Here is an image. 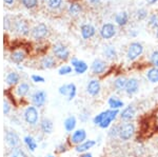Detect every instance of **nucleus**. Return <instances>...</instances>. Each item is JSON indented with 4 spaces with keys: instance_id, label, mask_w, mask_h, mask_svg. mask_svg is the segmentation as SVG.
<instances>
[{
    "instance_id": "09e8293b",
    "label": "nucleus",
    "mask_w": 158,
    "mask_h": 157,
    "mask_svg": "<svg viewBox=\"0 0 158 157\" xmlns=\"http://www.w3.org/2000/svg\"><path fill=\"white\" fill-rule=\"evenodd\" d=\"M44 157H57V156H56V154H47Z\"/></svg>"
},
{
    "instance_id": "423d86ee",
    "label": "nucleus",
    "mask_w": 158,
    "mask_h": 157,
    "mask_svg": "<svg viewBox=\"0 0 158 157\" xmlns=\"http://www.w3.org/2000/svg\"><path fill=\"white\" fill-rule=\"evenodd\" d=\"M119 114L120 111L119 110H112V109H106V116H104L103 120L101 121V123L98 126L99 129L101 130H108V129L113 125L114 121L117 120V118H119Z\"/></svg>"
},
{
    "instance_id": "864d4df0",
    "label": "nucleus",
    "mask_w": 158,
    "mask_h": 157,
    "mask_svg": "<svg viewBox=\"0 0 158 157\" xmlns=\"http://www.w3.org/2000/svg\"><path fill=\"white\" fill-rule=\"evenodd\" d=\"M156 37L158 38V29H157V32H156Z\"/></svg>"
},
{
    "instance_id": "c85d7f7f",
    "label": "nucleus",
    "mask_w": 158,
    "mask_h": 157,
    "mask_svg": "<svg viewBox=\"0 0 158 157\" xmlns=\"http://www.w3.org/2000/svg\"><path fill=\"white\" fill-rule=\"evenodd\" d=\"M103 56L106 57V59L110 60V61L115 60L117 56H118L115 47H113V45H106L103 49Z\"/></svg>"
},
{
    "instance_id": "0eeeda50",
    "label": "nucleus",
    "mask_w": 158,
    "mask_h": 157,
    "mask_svg": "<svg viewBox=\"0 0 158 157\" xmlns=\"http://www.w3.org/2000/svg\"><path fill=\"white\" fill-rule=\"evenodd\" d=\"M88 139V133H86L85 129L79 128L76 129L74 132H72L71 134H69V143L72 147H76L80 143H82L83 141H85Z\"/></svg>"
},
{
    "instance_id": "6e6552de",
    "label": "nucleus",
    "mask_w": 158,
    "mask_h": 157,
    "mask_svg": "<svg viewBox=\"0 0 158 157\" xmlns=\"http://www.w3.org/2000/svg\"><path fill=\"white\" fill-rule=\"evenodd\" d=\"M137 109L133 103L126 105L122 110H120L119 114V119L121 122H133L134 119L136 118Z\"/></svg>"
},
{
    "instance_id": "a878e982",
    "label": "nucleus",
    "mask_w": 158,
    "mask_h": 157,
    "mask_svg": "<svg viewBox=\"0 0 158 157\" xmlns=\"http://www.w3.org/2000/svg\"><path fill=\"white\" fill-rule=\"evenodd\" d=\"M20 75L19 73L15 72V71H11L6 76V83L9 88H15L18 83H20Z\"/></svg>"
},
{
    "instance_id": "5fc2aeb1",
    "label": "nucleus",
    "mask_w": 158,
    "mask_h": 157,
    "mask_svg": "<svg viewBox=\"0 0 158 157\" xmlns=\"http://www.w3.org/2000/svg\"><path fill=\"white\" fill-rule=\"evenodd\" d=\"M43 1H47V0H43Z\"/></svg>"
},
{
    "instance_id": "603ef678",
    "label": "nucleus",
    "mask_w": 158,
    "mask_h": 157,
    "mask_svg": "<svg viewBox=\"0 0 158 157\" xmlns=\"http://www.w3.org/2000/svg\"><path fill=\"white\" fill-rule=\"evenodd\" d=\"M156 117H157V120H158V110H157V112H156Z\"/></svg>"
},
{
    "instance_id": "6ab92c4d",
    "label": "nucleus",
    "mask_w": 158,
    "mask_h": 157,
    "mask_svg": "<svg viewBox=\"0 0 158 157\" xmlns=\"http://www.w3.org/2000/svg\"><path fill=\"white\" fill-rule=\"evenodd\" d=\"M22 141H23V145L27 148V150L30 152V153H35L36 150L38 149V143L37 139L35 138V136H33L32 134H27V135L23 136L22 138Z\"/></svg>"
},
{
    "instance_id": "f3484780",
    "label": "nucleus",
    "mask_w": 158,
    "mask_h": 157,
    "mask_svg": "<svg viewBox=\"0 0 158 157\" xmlns=\"http://www.w3.org/2000/svg\"><path fill=\"white\" fill-rule=\"evenodd\" d=\"M71 64L74 70V72L77 75H82L86 73V71L89 70V65L88 63L83 60L78 59L77 57H72L71 58Z\"/></svg>"
},
{
    "instance_id": "b1692460",
    "label": "nucleus",
    "mask_w": 158,
    "mask_h": 157,
    "mask_svg": "<svg viewBox=\"0 0 158 157\" xmlns=\"http://www.w3.org/2000/svg\"><path fill=\"white\" fill-rule=\"evenodd\" d=\"M116 35V27L113 23H106L100 30V36L103 39H111Z\"/></svg>"
},
{
    "instance_id": "ea45409f",
    "label": "nucleus",
    "mask_w": 158,
    "mask_h": 157,
    "mask_svg": "<svg viewBox=\"0 0 158 157\" xmlns=\"http://www.w3.org/2000/svg\"><path fill=\"white\" fill-rule=\"evenodd\" d=\"M13 105H12V103L10 102L7 99H4L3 100V114H4V116H9L10 114H11L12 112V110H13Z\"/></svg>"
},
{
    "instance_id": "de8ad7c7",
    "label": "nucleus",
    "mask_w": 158,
    "mask_h": 157,
    "mask_svg": "<svg viewBox=\"0 0 158 157\" xmlns=\"http://www.w3.org/2000/svg\"><path fill=\"white\" fill-rule=\"evenodd\" d=\"M4 3L7 4V6H11V4L14 3V0H3Z\"/></svg>"
},
{
    "instance_id": "5701e85b",
    "label": "nucleus",
    "mask_w": 158,
    "mask_h": 157,
    "mask_svg": "<svg viewBox=\"0 0 158 157\" xmlns=\"http://www.w3.org/2000/svg\"><path fill=\"white\" fill-rule=\"evenodd\" d=\"M108 105L109 109H112V110H122L126 105H124V101L121 99L119 96H117L115 94H112L110 97L108 98Z\"/></svg>"
},
{
    "instance_id": "f257e3e1",
    "label": "nucleus",
    "mask_w": 158,
    "mask_h": 157,
    "mask_svg": "<svg viewBox=\"0 0 158 157\" xmlns=\"http://www.w3.org/2000/svg\"><path fill=\"white\" fill-rule=\"evenodd\" d=\"M22 119L30 128H37L38 125H39L40 119H41L39 109L32 105H25L23 111H22Z\"/></svg>"
},
{
    "instance_id": "dca6fc26",
    "label": "nucleus",
    "mask_w": 158,
    "mask_h": 157,
    "mask_svg": "<svg viewBox=\"0 0 158 157\" xmlns=\"http://www.w3.org/2000/svg\"><path fill=\"white\" fill-rule=\"evenodd\" d=\"M140 90V82L137 78L135 77H131L128 79V82H127V87L126 90H124V94L129 97H132V96L136 95L137 93L139 92Z\"/></svg>"
},
{
    "instance_id": "f704fd0d",
    "label": "nucleus",
    "mask_w": 158,
    "mask_h": 157,
    "mask_svg": "<svg viewBox=\"0 0 158 157\" xmlns=\"http://www.w3.org/2000/svg\"><path fill=\"white\" fill-rule=\"evenodd\" d=\"M91 119V111L86 108H83L78 114V120L82 123H86Z\"/></svg>"
},
{
    "instance_id": "72a5a7b5",
    "label": "nucleus",
    "mask_w": 158,
    "mask_h": 157,
    "mask_svg": "<svg viewBox=\"0 0 158 157\" xmlns=\"http://www.w3.org/2000/svg\"><path fill=\"white\" fill-rule=\"evenodd\" d=\"M4 94V97H6V99H7L10 101V102L12 103V105L14 108H17V105H18V99H17V97L15 96L14 92L11 90V89H6L3 92Z\"/></svg>"
},
{
    "instance_id": "2eb2a0df",
    "label": "nucleus",
    "mask_w": 158,
    "mask_h": 157,
    "mask_svg": "<svg viewBox=\"0 0 158 157\" xmlns=\"http://www.w3.org/2000/svg\"><path fill=\"white\" fill-rule=\"evenodd\" d=\"M38 128H39V132L42 133L44 136L51 135L53 133V131H54V122H53V120L51 118L43 116L39 121Z\"/></svg>"
},
{
    "instance_id": "3c124183",
    "label": "nucleus",
    "mask_w": 158,
    "mask_h": 157,
    "mask_svg": "<svg viewBox=\"0 0 158 157\" xmlns=\"http://www.w3.org/2000/svg\"><path fill=\"white\" fill-rule=\"evenodd\" d=\"M156 1H157V0H152V1H151V4L155 3V2H156Z\"/></svg>"
},
{
    "instance_id": "7c9ffc66",
    "label": "nucleus",
    "mask_w": 158,
    "mask_h": 157,
    "mask_svg": "<svg viewBox=\"0 0 158 157\" xmlns=\"http://www.w3.org/2000/svg\"><path fill=\"white\" fill-rule=\"evenodd\" d=\"M6 157H29V155L21 147H18V148L7 150L6 153Z\"/></svg>"
},
{
    "instance_id": "a19ab883",
    "label": "nucleus",
    "mask_w": 158,
    "mask_h": 157,
    "mask_svg": "<svg viewBox=\"0 0 158 157\" xmlns=\"http://www.w3.org/2000/svg\"><path fill=\"white\" fill-rule=\"evenodd\" d=\"M150 63H151L152 67L158 68V51H154L150 55Z\"/></svg>"
},
{
    "instance_id": "4468645a",
    "label": "nucleus",
    "mask_w": 158,
    "mask_h": 157,
    "mask_svg": "<svg viewBox=\"0 0 158 157\" xmlns=\"http://www.w3.org/2000/svg\"><path fill=\"white\" fill-rule=\"evenodd\" d=\"M106 69H108V63H106V60L101 59V58H96L91 63V72L93 75H102L103 73H106Z\"/></svg>"
},
{
    "instance_id": "58836bf2",
    "label": "nucleus",
    "mask_w": 158,
    "mask_h": 157,
    "mask_svg": "<svg viewBox=\"0 0 158 157\" xmlns=\"http://www.w3.org/2000/svg\"><path fill=\"white\" fill-rule=\"evenodd\" d=\"M21 3L24 7L32 10L38 6V0H21Z\"/></svg>"
},
{
    "instance_id": "2f4dec72",
    "label": "nucleus",
    "mask_w": 158,
    "mask_h": 157,
    "mask_svg": "<svg viewBox=\"0 0 158 157\" xmlns=\"http://www.w3.org/2000/svg\"><path fill=\"white\" fill-rule=\"evenodd\" d=\"M147 79L151 83H158V68H150L146 73Z\"/></svg>"
},
{
    "instance_id": "bb28decb",
    "label": "nucleus",
    "mask_w": 158,
    "mask_h": 157,
    "mask_svg": "<svg viewBox=\"0 0 158 157\" xmlns=\"http://www.w3.org/2000/svg\"><path fill=\"white\" fill-rule=\"evenodd\" d=\"M95 32H96L95 27L90 23H85V24L81 25L80 33H81V37H82V39H85V40L91 39V38L95 35Z\"/></svg>"
},
{
    "instance_id": "c9c22d12",
    "label": "nucleus",
    "mask_w": 158,
    "mask_h": 157,
    "mask_svg": "<svg viewBox=\"0 0 158 157\" xmlns=\"http://www.w3.org/2000/svg\"><path fill=\"white\" fill-rule=\"evenodd\" d=\"M128 19H129V16H128V14H127V12L119 13V14H117L115 17L116 22L119 25H126L127 22H128Z\"/></svg>"
},
{
    "instance_id": "c03bdc74",
    "label": "nucleus",
    "mask_w": 158,
    "mask_h": 157,
    "mask_svg": "<svg viewBox=\"0 0 158 157\" xmlns=\"http://www.w3.org/2000/svg\"><path fill=\"white\" fill-rule=\"evenodd\" d=\"M31 80L34 83H43L45 81L44 77H42V76H40V75H37V74L31 76Z\"/></svg>"
},
{
    "instance_id": "8fccbe9b",
    "label": "nucleus",
    "mask_w": 158,
    "mask_h": 157,
    "mask_svg": "<svg viewBox=\"0 0 158 157\" xmlns=\"http://www.w3.org/2000/svg\"><path fill=\"white\" fill-rule=\"evenodd\" d=\"M89 1H90L91 3H97V2L99 1V0H89Z\"/></svg>"
},
{
    "instance_id": "ddd939ff",
    "label": "nucleus",
    "mask_w": 158,
    "mask_h": 157,
    "mask_svg": "<svg viewBox=\"0 0 158 157\" xmlns=\"http://www.w3.org/2000/svg\"><path fill=\"white\" fill-rule=\"evenodd\" d=\"M13 92H14V94L17 97L18 101L24 100L25 97H27L31 93L30 83L27 81H21L14 88V91H13Z\"/></svg>"
},
{
    "instance_id": "393cba45",
    "label": "nucleus",
    "mask_w": 158,
    "mask_h": 157,
    "mask_svg": "<svg viewBox=\"0 0 158 157\" xmlns=\"http://www.w3.org/2000/svg\"><path fill=\"white\" fill-rule=\"evenodd\" d=\"M128 79L126 76H119L114 79L113 81V89L114 91L117 93H124V90H126L127 87V82H128Z\"/></svg>"
},
{
    "instance_id": "1a4fd4ad",
    "label": "nucleus",
    "mask_w": 158,
    "mask_h": 157,
    "mask_svg": "<svg viewBox=\"0 0 158 157\" xmlns=\"http://www.w3.org/2000/svg\"><path fill=\"white\" fill-rule=\"evenodd\" d=\"M58 93H59V95L67 97L68 101H72L77 96V87L73 82L64 83V85H61L58 88Z\"/></svg>"
},
{
    "instance_id": "c756f323",
    "label": "nucleus",
    "mask_w": 158,
    "mask_h": 157,
    "mask_svg": "<svg viewBox=\"0 0 158 157\" xmlns=\"http://www.w3.org/2000/svg\"><path fill=\"white\" fill-rule=\"evenodd\" d=\"M119 129H120V123H114L108 129L106 136L111 140H116L119 139Z\"/></svg>"
},
{
    "instance_id": "49530a36",
    "label": "nucleus",
    "mask_w": 158,
    "mask_h": 157,
    "mask_svg": "<svg viewBox=\"0 0 158 157\" xmlns=\"http://www.w3.org/2000/svg\"><path fill=\"white\" fill-rule=\"evenodd\" d=\"M77 157H94L93 154L91 152H86V153H82V154H78Z\"/></svg>"
},
{
    "instance_id": "9d476101",
    "label": "nucleus",
    "mask_w": 158,
    "mask_h": 157,
    "mask_svg": "<svg viewBox=\"0 0 158 157\" xmlns=\"http://www.w3.org/2000/svg\"><path fill=\"white\" fill-rule=\"evenodd\" d=\"M85 91L88 93L89 96L93 98H97L100 96L101 91H102V87H101V82L100 80L97 78H93V79L89 80L86 83Z\"/></svg>"
},
{
    "instance_id": "f03ea898",
    "label": "nucleus",
    "mask_w": 158,
    "mask_h": 157,
    "mask_svg": "<svg viewBox=\"0 0 158 157\" xmlns=\"http://www.w3.org/2000/svg\"><path fill=\"white\" fill-rule=\"evenodd\" d=\"M136 134V126L134 122H121L119 129V140L122 143L130 141Z\"/></svg>"
},
{
    "instance_id": "a18cd8bd",
    "label": "nucleus",
    "mask_w": 158,
    "mask_h": 157,
    "mask_svg": "<svg viewBox=\"0 0 158 157\" xmlns=\"http://www.w3.org/2000/svg\"><path fill=\"white\" fill-rule=\"evenodd\" d=\"M148 16V12L144 9H140L137 11V19L142 20Z\"/></svg>"
},
{
    "instance_id": "20e7f679",
    "label": "nucleus",
    "mask_w": 158,
    "mask_h": 157,
    "mask_svg": "<svg viewBox=\"0 0 158 157\" xmlns=\"http://www.w3.org/2000/svg\"><path fill=\"white\" fill-rule=\"evenodd\" d=\"M52 55L57 60L62 61V62L68 61V60L71 58L70 50L68 49L67 45H64L63 43H60V42L55 43L52 47Z\"/></svg>"
},
{
    "instance_id": "aec40b11",
    "label": "nucleus",
    "mask_w": 158,
    "mask_h": 157,
    "mask_svg": "<svg viewBox=\"0 0 158 157\" xmlns=\"http://www.w3.org/2000/svg\"><path fill=\"white\" fill-rule=\"evenodd\" d=\"M40 68L43 70H51V69H54V68L57 65V59L53 56V55H44L40 58V61H39Z\"/></svg>"
},
{
    "instance_id": "e433bc0d",
    "label": "nucleus",
    "mask_w": 158,
    "mask_h": 157,
    "mask_svg": "<svg viewBox=\"0 0 158 157\" xmlns=\"http://www.w3.org/2000/svg\"><path fill=\"white\" fill-rule=\"evenodd\" d=\"M73 68L72 65H68V64H64V65H61V67L58 69V74L60 76H65V75H69L73 72Z\"/></svg>"
},
{
    "instance_id": "9b49d317",
    "label": "nucleus",
    "mask_w": 158,
    "mask_h": 157,
    "mask_svg": "<svg viewBox=\"0 0 158 157\" xmlns=\"http://www.w3.org/2000/svg\"><path fill=\"white\" fill-rule=\"evenodd\" d=\"M142 53H143V45L138 41L132 42L129 45L128 51H127V58L130 61H133V60H136L139 56H141Z\"/></svg>"
},
{
    "instance_id": "412c9836",
    "label": "nucleus",
    "mask_w": 158,
    "mask_h": 157,
    "mask_svg": "<svg viewBox=\"0 0 158 157\" xmlns=\"http://www.w3.org/2000/svg\"><path fill=\"white\" fill-rule=\"evenodd\" d=\"M78 118L75 115H69L64 120H63V129L65 133L71 134L77 129Z\"/></svg>"
},
{
    "instance_id": "4c0bfd02",
    "label": "nucleus",
    "mask_w": 158,
    "mask_h": 157,
    "mask_svg": "<svg viewBox=\"0 0 158 157\" xmlns=\"http://www.w3.org/2000/svg\"><path fill=\"white\" fill-rule=\"evenodd\" d=\"M69 12H70V14L73 15V16H76V15H78L79 13L81 12L80 4L76 3V2H73V3H71L70 7H69Z\"/></svg>"
},
{
    "instance_id": "cd10ccee",
    "label": "nucleus",
    "mask_w": 158,
    "mask_h": 157,
    "mask_svg": "<svg viewBox=\"0 0 158 157\" xmlns=\"http://www.w3.org/2000/svg\"><path fill=\"white\" fill-rule=\"evenodd\" d=\"M10 58L14 63L16 64H20V63L24 62V60L27 59V54L23 50H16V51H13L10 55Z\"/></svg>"
},
{
    "instance_id": "a211bd4d",
    "label": "nucleus",
    "mask_w": 158,
    "mask_h": 157,
    "mask_svg": "<svg viewBox=\"0 0 158 157\" xmlns=\"http://www.w3.org/2000/svg\"><path fill=\"white\" fill-rule=\"evenodd\" d=\"M13 27H14L15 32L18 33L21 36H27L30 34V25L27 21L23 19H18L13 22Z\"/></svg>"
},
{
    "instance_id": "f8f14e48",
    "label": "nucleus",
    "mask_w": 158,
    "mask_h": 157,
    "mask_svg": "<svg viewBox=\"0 0 158 157\" xmlns=\"http://www.w3.org/2000/svg\"><path fill=\"white\" fill-rule=\"evenodd\" d=\"M49 35V27H47L44 23H39L35 25L32 30H31V36L34 40L40 41L48 37Z\"/></svg>"
},
{
    "instance_id": "7ed1b4c3",
    "label": "nucleus",
    "mask_w": 158,
    "mask_h": 157,
    "mask_svg": "<svg viewBox=\"0 0 158 157\" xmlns=\"http://www.w3.org/2000/svg\"><path fill=\"white\" fill-rule=\"evenodd\" d=\"M4 143L7 150L14 148H18L21 145V138H20L18 132L14 129H6L4 132Z\"/></svg>"
},
{
    "instance_id": "37998d69",
    "label": "nucleus",
    "mask_w": 158,
    "mask_h": 157,
    "mask_svg": "<svg viewBox=\"0 0 158 157\" xmlns=\"http://www.w3.org/2000/svg\"><path fill=\"white\" fill-rule=\"evenodd\" d=\"M149 24L151 25L152 27H155V29H158V15L157 14H154L150 17V20H149Z\"/></svg>"
},
{
    "instance_id": "39448f33",
    "label": "nucleus",
    "mask_w": 158,
    "mask_h": 157,
    "mask_svg": "<svg viewBox=\"0 0 158 157\" xmlns=\"http://www.w3.org/2000/svg\"><path fill=\"white\" fill-rule=\"evenodd\" d=\"M48 101V94L44 90H36L30 95V105H34V107L42 109Z\"/></svg>"
},
{
    "instance_id": "4be33fe9",
    "label": "nucleus",
    "mask_w": 158,
    "mask_h": 157,
    "mask_svg": "<svg viewBox=\"0 0 158 157\" xmlns=\"http://www.w3.org/2000/svg\"><path fill=\"white\" fill-rule=\"evenodd\" d=\"M96 145H97V143H96L95 139H86L82 143L74 147V151L77 154L86 153V152H90L91 149H93Z\"/></svg>"
},
{
    "instance_id": "473e14b6",
    "label": "nucleus",
    "mask_w": 158,
    "mask_h": 157,
    "mask_svg": "<svg viewBox=\"0 0 158 157\" xmlns=\"http://www.w3.org/2000/svg\"><path fill=\"white\" fill-rule=\"evenodd\" d=\"M71 147H72V146L70 145L69 140H67V141H61V143H59L57 146H56V148H55V154H56V155H61V154L67 153V152L70 150Z\"/></svg>"
},
{
    "instance_id": "79ce46f5",
    "label": "nucleus",
    "mask_w": 158,
    "mask_h": 157,
    "mask_svg": "<svg viewBox=\"0 0 158 157\" xmlns=\"http://www.w3.org/2000/svg\"><path fill=\"white\" fill-rule=\"evenodd\" d=\"M61 3H62V0H48V4H49V6L53 10L59 9Z\"/></svg>"
}]
</instances>
